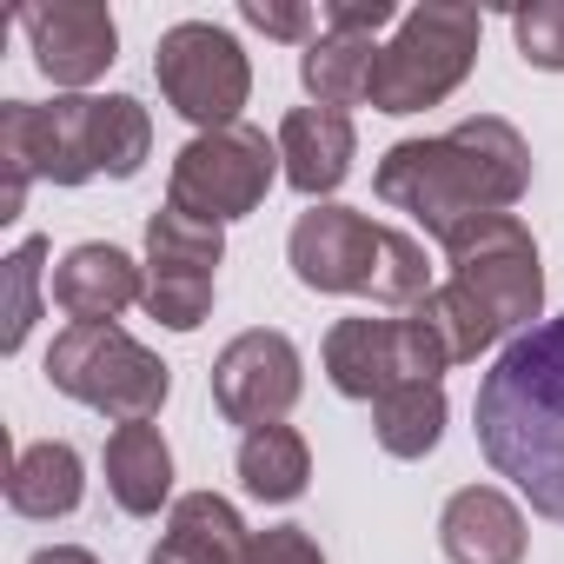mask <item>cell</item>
<instances>
[{"mask_svg":"<svg viewBox=\"0 0 564 564\" xmlns=\"http://www.w3.org/2000/svg\"><path fill=\"white\" fill-rule=\"evenodd\" d=\"M478 452L498 478L531 498L538 518L564 524V313L518 333L471 399Z\"/></svg>","mask_w":564,"mask_h":564,"instance_id":"6da1fadb","label":"cell"},{"mask_svg":"<svg viewBox=\"0 0 564 564\" xmlns=\"http://www.w3.org/2000/svg\"><path fill=\"white\" fill-rule=\"evenodd\" d=\"M372 186H379V199L392 213H412L445 246L465 219L511 213L524 199V186H531V147H524V133L511 120L478 113V120H458L438 140H399L379 160Z\"/></svg>","mask_w":564,"mask_h":564,"instance_id":"7a4b0ae2","label":"cell"},{"mask_svg":"<svg viewBox=\"0 0 564 564\" xmlns=\"http://www.w3.org/2000/svg\"><path fill=\"white\" fill-rule=\"evenodd\" d=\"M485 21L478 8H452V0H425V8L399 14V34L379 47V74H372V107L379 113H425L445 107L471 61H478Z\"/></svg>","mask_w":564,"mask_h":564,"instance_id":"3957f363","label":"cell"},{"mask_svg":"<svg viewBox=\"0 0 564 564\" xmlns=\"http://www.w3.org/2000/svg\"><path fill=\"white\" fill-rule=\"evenodd\" d=\"M47 386L67 392L74 405L107 412L113 425H140L166 405L173 372H166L160 352H147L120 326H67L47 346Z\"/></svg>","mask_w":564,"mask_h":564,"instance_id":"277c9868","label":"cell"},{"mask_svg":"<svg viewBox=\"0 0 564 564\" xmlns=\"http://www.w3.org/2000/svg\"><path fill=\"white\" fill-rule=\"evenodd\" d=\"M272 180H286L279 166V140H265L259 127H219V133H193L173 160V180H166V206L193 213V219H246L265 206Z\"/></svg>","mask_w":564,"mask_h":564,"instance_id":"5b68a950","label":"cell"},{"mask_svg":"<svg viewBox=\"0 0 564 564\" xmlns=\"http://www.w3.org/2000/svg\"><path fill=\"white\" fill-rule=\"evenodd\" d=\"M452 279L498 319V333H531L544 313V265H538V239L524 232L518 213H485L465 219L445 239Z\"/></svg>","mask_w":564,"mask_h":564,"instance_id":"8992f818","label":"cell"},{"mask_svg":"<svg viewBox=\"0 0 564 564\" xmlns=\"http://www.w3.org/2000/svg\"><path fill=\"white\" fill-rule=\"evenodd\" d=\"M153 80L166 94V107L180 120H193L199 133H219V127H239V107L252 100V61L246 47L213 28V21H180L160 34L153 47Z\"/></svg>","mask_w":564,"mask_h":564,"instance_id":"52a82bcc","label":"cell"},{"mask_svg":"<svg viewBox=\"0 0 564 564\" xmlns=\"http://www.w3.org/2000/svg\"><path fill=\"white\" fill-rule=\"evenodd\" d=\"M333 392L346 399H386L392 386H438V372L452 366L438 333L412 313V319H339L319 346Z\"/></svg>","mask_w":564,"mask_h":564,"instance_id":"ba28073f","label":"cell"},{"mask_svg":"<svg viewBox=\"0 0 564 564\" xmlns=\"http://www.w3.org/2000/svg\"><path fill=\"white\" fill-rule=\"evenodd\" d=\"M306 392V359L286 333H272V326H252L239 333L219 359H213V405L226 425H279Z\"/></svg>","mask_w":564,"mask_h":564,"instance_id":"9c48e42d","label":"cell"},{"mask_svg":"<svg viewBox=\"0 0 564 564\" xmlns=\"http://www.w3.org/2000/svg\"><path fill=\"white\" fill-rule=\"evenodd\" d=\"M392 0H352V8H319V41L300 54V80L313 107H359L372 100L379 74V28H392Z\"/></svg>","mask_w":564,"mask_h":564,"instance_id":"30bf717a","label":"cell"},{"mask_svg":"<svg viewBox=\"0 0 564 564\" xmlns=\"http://www.w3.org/2000/svg\"><path fill=\"white\" fill-rule=\"evenodd\" d=\"M379 252H386V226H372L366 213L326 199L313 213L293 219V239H286V259L300 272L306 293H372V272H379Z\"/></svg>","mask_w":564,"mask_h":564,"instance_id":"8fae6325","label":"cell"},{"mask_svg":"<svg viewBox=\"0 0 564 564\" xmlns=\"http://www.w3.org/2000/svg\"><path fill=\"white\" fill-rule=\"evenodd\" d=\"M21 34L34 47V67L74 94L120 61V28L100 0H34V8H21Z\"/></svg>","mask_w":564,"mask_h":564,"instance_id":"7c38bea8","label":"cell"},{"mask_svg":"<svg viewBox=\"0 0 564 564\" xmlns=\"http://www.w3.org/2000/svg\"><path fill=\"white\" fill-rule=\"evenodd\" d=\"M54 306L67 313V326H113L127 306L147 300V265H133L120 246L87 239L54 265Z\"/></svg>","mask_w":564,"mask_h":564,"instance_id":"4fadbf2b","label":"cell"},{"mask_svg":"<svg viewBox=\"0 0 564 564\" xmlns=\"http://www.w3.org/2000/svg\"><path fill=\"white\" fill-rule=\"evenodd\" d=\"M359 160V133H352V113L339 107H293L279 120V166H286V186L306 193L313 206H326L346 173Z\"/></svg>","mask_w":564,"mask_h":564,"instance_id":"5bb4252c","label":"cell"},{"mask_svg":"<svg viewBox=\"0 0 564 564\" xmlns=\"http://www.w3.org/2000/svg\"><path fill=\"white\" fill-rule=\"evenodd\" d=\"M438 544H445L452 564H524L531 531H524V511H518L511 491L465 485L438 511Z\"/></svg>","mask_w":564,"mask_h":564,"instance_id":"9a60e30c","label":"cell"},{"mask_svg":"<svg viewBox=\"0 0 564 564\" xmlns=\"http://www.w3.org/2000/svg\"><path fill=\"white\" fill-rule=\"evenodd\" d=\"M252 531L219 491H186L166 511V538L147 551V564H246Z\"/></svg>","mask_w":564,"mask_h":564,"instance_id":"2e32d148","label":"cell"},{"mask_svg":"<svg viewBox=\"0 0 564 564\" xmlns=\"http://www.w3.org/2000/svg\"><path fill=\"white\" fill-rule=\"evenodd\" d=\"M107 491H113V505L127 518H153L173 498V452H166L153 419L113 425V438H107Z\"/></svg>","mask_w":564,"mask_h":564,"instance_id":"e0dca14e","label":"cell"},{"mask_svg":"<svg viewBox=\"0 0 564 564\" xmlns=\"http://www.w3.org/2000/svg\"><path fill=\"white\" fill-rule=\"evenodd\" d=\"M80 498H87V465H80V452H74L67 438H41V445H21V452H14L8 505H14L21 518L54 524V518L80 511Z\"/></svg>","mask_w":564,"mask_h":564,"instance_id":"ac0fdd59","label":"cell"},{"mask_svg":"<svg viewBox=\"0 0 564 564\" xmlns=\"http://www.w3.org/2000/svg\"><path fill=\"white\" fill-rule=\"evenodd\" d=\"M239 485L259 505H293L313 485V445L293 425H259L239 438Z\"/></svg>","mask_w":564,"mask_h":564,"instance_id":"d6986e66","label":"cell"},{"mask_svg":"<svg viewBox=\"0 0 564 564\" xmlns=\"http://www.w3.org/2000/svg\"><path fill=\"white\" fill-rule=\"evenodd\" d=\"M226 259V226L160 206L147 219V279H213Z\"/></svg>","mask_w":564,"mask_h":564,"instance_id":"ffe728a7","label":"cell"},{"mask_svg":"<svg viewBox=\"0 0 564 564\" xmlns=\"http://www.w3.org/2000/svg\"><path fill=\"white\" fill-rule=\"evenodd\" d=\"M445 386H392L386 399H372V438L392 458H425L445 438Z\"/></svg>","mask_w":564,"mask_h":564,"instance_id":"44dd1931","label":"cell"},{"mask_svg":"<svg viewBox=\"0 0 564 564\" xmlns=\"http://www.w3.org/2000/svg\"><path fill=\"white\" fill-rule=\"evenodd\" d=\"M419 319L438 333V346H445V359H452V366H471L478 352H491V346L505 339V333H498V319H491L465 286H458V279L432 286V300L419 306Z\"/></svg>","mask_w":564,"mask_h":564,"instance_id":"7402d4cb","label":"cell"},{"mask_svg":"<svg viewBox=\"0 0 564 564\" xmlns=\"http://www.w3.org/2000/svg\"><path fill=\"white\" fill-rule=\"evenodd\" d=\"M94 153H100L107 180H133L147 166V153H153V113L133 94L94 100Z\"/></svg>","mask_w":564,"mask_h":564,"instance_id":"603a6c76","label":"cell"},{"mask_svg":"<svg viewBox=\"0 0 564 564\" xmlns=\"http://www.w3.org/2000/svg\"><path fill=\"white\" fill-rule=\"evenodd\" d=\"M41 259H47V239H21L8 252V333H0V352H21L41 319Z\"/></svg>","mask_w":564,"mask_h":564,"instance_id":"cb8c5ba5","label":"cell"},{"mask_svg":"<svg viewBox=\"0 0 564 564\" xmlns=\"http://www.w3.org/2000/svg\"><path fill=\"white\" fill-rule=\"evenodd\" d=\"M511 41L531 67L564 74V0H531V8L511 14Z\"/></svg>","mask_w":564,"mask_h":564,"instance_id":"d4e9b609","label":"cell"},{"mask_svg":"<svg viewBox=\"0 0 564 564\" xmlns=\"http://www.w3.org/2000/svg\"><path fill=\"white\" fill-rule=\"evenodd\" d=\"M166 333H193L213 313V279H147V300H140Z\"/></svg>","mask_w":564,"mask_h":564,"instance_id":"484cf974","label":"cell"},{"mask_svg":"<svg viewBox=\"0 0 564 564\" xmlns=\"http://www.w3.org/2000/svg\"><path fill=\"white\" fill-rule=\"evenodd\" d=\"M239 21L272 34V41H300V47L319 41V8H300V0H246Z\"/></svg>","mask_w":564,"mask_h":564,"instance_id":"4316f807","label":"cell"},{"mask_svg":"<svg viewBox=\"0 0 564 564\" xmlns=\"http://www.w3.org/2000/svg\"><path fill=\"white\" fill-rule=\"evenodd\" d=\"M246 564H326V551L313 544L306 524H265V531H252Z\"/></svg>","mask_w":564,"mask_h":564,"instance_id":"83f0119b","label":"cell"}]
</instances>
